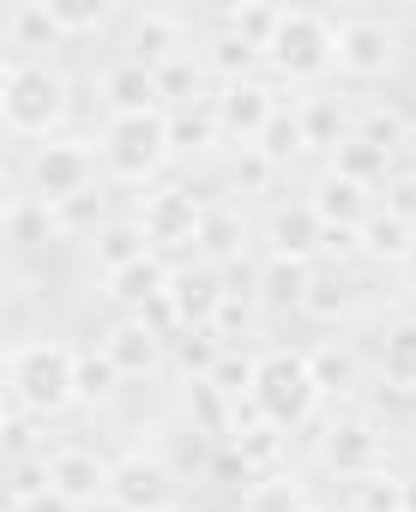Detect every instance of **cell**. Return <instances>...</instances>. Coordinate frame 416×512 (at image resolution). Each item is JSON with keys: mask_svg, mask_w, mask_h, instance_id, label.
Segmentation results:
<instances>
[{"mask_svg": "<svg viewBox=\"0 0 416 512\" xmlns=\"http://www.w3.org/2000/svg\"><path fill=\"white\" fill-rule=\"evenodd\" d=\"M103 356L121 368V380H157L169 368V338L145 320V314H115L103 326Z\"/></svg>", "mask_w": 416, "mask_h": 512, "instance_id": "obj_12", "label": "cell"}, {"mask_svg": "<svg viewBox=\"0 0 416 512\" xmlns=\"http://www.w3.org/2000/svg\"><path fill=\"white\" fill-rule=\"evenodd\" d=\"M199 61H205V73H212L218 85L254 79V73L266 67V55H260L254 43H242L236 31H224V25H218V37H205V43H199Z\"/></svg>", "mask_w": 416, "mask_h": 512, "instance_id": "obj_27", "label": "cell"}, {"mask_svg": "<svg viewBox=\"0 0 416 512\" xmlns=\"http://www.w3.org/2000/svg\"><path fill=\"white\" fill-rule=\"evenodd\" d=\"M7 49H13L7 61H55V55L67 49V37H61V25H55L49 7L25 0V7L7 13Z\"/></svg>", "mask_w": 416, "mask_h": 512, "instance_id": "obj_20", "label": "cell"}, {"mask_svg": "<svg viewBox=\"0 0 416 512\" xmlns=\"http://www.w3.org/2000/svg\"><path fill=\"white\" fill-rule=\"evenodd\" d=\"M326 169H338V175H350V181H356V187H368V193L392 181V157H386L380 145H368L362 133H350V139H344V145L332 151V163H326Z\"/></svg>", "mask_w": 416, "mask_h": 512, "instance_id": "obj_30", "label": "cell"}, {"mask_svg": "<svg viewBox=\"0 0 416 512\" xmlns=\"http://www.w3.org/2000/svg\"><path fill=\"white\" fill-rule=\"evenodd\" d=\"M338 67V19L332 13H308V7H284L272 43H266V79L278 85H314Z\"/></svg>", "mask_w": 416, "mask_h": 512, "instance_id": "obj_3", "label": "cell"}, {"mask_svg": "<svg viewBox=\"0 0 416 512\" xmlns=\"http://www.w3.org/2000/svg\"><path fill=\"white\" fill-rule=\"evenodd\" d=\"M109 494L133 512H169L181 506V482H175V464L157 452V446H127L115 458V476H109Z\"/></svg>", "mask_w": 416, "mask_h": 512, "instance_id": "obj_9", "label": "cell"}, {"mask_svg": "<svg viewBox=\"0 0 416 512\" xmlns=\"http://www.w3.org/2000/svg\"><path fill=\"white\" fill-rule=\"evenodd\" d=\"M97 151H103V175L109 181H121V187H157V175L175 157L169 115H103Z\"/></svg>", "mask_w": 416, "mask_h": 512, "instance_id": "obj_4", "label": "cell"}, {"mask_svg": "<svg viewBox=\"0 0 416 512\" xmlns=\"http://www.w3.org/2000/svg\"><path fill=\"white\" fill-rule=\"evenodd\" d=\"M374 362H380V380L392 392H416V314L386 320V332L374 344Z\"/></svg>", "mask_w": 416, "mask_h": 512, "instance_id": "obj_25", "label": "cell"}, {"mask_svg": "<svg viewBox=\"0 0 416 512\" xmlns=\"http://www.w3.org/2000/svg\"><path fill=\"white\" fill-rule=\"evenodd\" d=\"M224 350H230V344L205 326V332H181V338L169 344V362L181 368V386H187V380H212V368L224 362Z\"/></svg>", "mask_w": 416, "mask_h": 512, "instance_id": "obj_32", "label": "cell"}, {"mask_svg": "<svg viewBox=\"0 0 416 512\" xmlns=\"http://www.w3.org/2000/svg\"><path fill=\"white\" fill-rule=\"evenodd\" d=\"M308 205L320 211V223H326V229H362V223L374 217V193H368V187H356V181H350V175H338V169H320V175H314Z\"/></svg>", "mask_w": 416, "mask_h": 512, "instance_id": "obj_19", "label": "cell"}, {"mask_svg": "<svg viewBox=\"0 0 416 512\" xmlns=\"http://www.w3.org/2000/svg\"><path fill=\"white\" fill-rule=\"evenodd\" d=\"M398 55H404V37L392 19H380V13H344L338 19V73L344 79L374 85L398 67Z\"/></svg>", "mask_w": 416, "mask_h": 512, "instance_id": "obj_8", "label": "cell"}, {"mask_svg": "<svg viewBox=\"0 0 416 512\" xmlns=\"http://www.w3.org/2000/svg\"><path fill=\"white\" fill-rule=\"evenodd\" d=\"M103 223H109V199H103V187H91V193H79V199H67V205L55 211V229H61V235H79V241H91Z\"/></svg>", "mask_w": 416, "mask_h": 512, "instance_id": "obj_37", "label": "cell"}, {"mask_svg": "<svg viewBox=\"0 0 416 512\" xmlns=\"http://www.w3.org/2000/svg\"><path fill=\"white\" fill-rule=\"evenodd\" d=\"M254 151H266V157H272L278 169H284L290 157H302V151H308V139H302V115H296V103H284V109L272 115V127L260 133V145H254Z\"/></svg>", "mask_w": 416, "mask_h": 512, "instance_id": "obj_36", "label": "cell"}, {"mask_svg": "<svg viewBox=\"0 0 416 512\" xmlns=\"http://www.w3.org/2000/svg\"><path fill=\"white\" fill-rule=\"evenodd\" d=\"M308 512H332V506H308Z\"/></svg>", "mask_w": 416, "mask_h": 512, "instance_id": "obj_49", "label": "cell"}, {"mask_svg": "<svg viewBox=\"0 0 416 512\" xmlns=\"http://www.w3.org/2000/svg\"><path fill=\"white\" fill-rule=\"evenodd\" d=\"M97 175H103V151H97V139L55 133V139H43V145L25 151V193H31L37 205H49V211H61L67 199L91 193Z\"/></svg>", "mask_w": 416, "mask_h": 512, "instance_id": "obj_6", "label": "cell"}, {"mask_svg": "<svg viewBox=\"0 0 416 512\" xmlns=\"http://www.w3.org/2000/svg\"><path fill=\"white\" fill-rule=\"evenodd\" d=\"M296 115H302V139H308V151H326V157L356 133V121H344V109H338V97H332V91L296 97Z\"/></svg>", "mask_w": 416, "mask_h": 512, "instance_id": "obj_28", "label": "cell"}, {"mask_svg": "<svg viewBox=\"0 0 416 512\" xmlns=\"http://www.w3.org/2000/svg\"><path fill=\"white\" fill-rule=\"evenodd\" d=\"M7 404L31 410L37 422H55L79 404V344L67 338H19L7 350Z\"/></svg>", "mask_w": 416, "mask_h": 512, "instance_id": "obj_1", "label": "cell"}, {"mask_svg": "<svg viewBox=\"0 0 416 512\" xmlns=\"http://www.w3.org/2000/svg\"><path fill=\"white\" fill-rule=\"evenodd\" d=\"M308 368H314L320 392H356V380H362L356 350H344V344H314L308 350Z\"/></svg>", "mask_w": 416, "mask_h": 512, "instance_id": "obj_35", "label": "cell"}, {"mask_svg": "<svg viewBox=\"0 0 416 512\" xmlns=\"http://www.w3.org/2000/svg\"><path fill=\"white\" fill-rule=\"evenodd\" d=\"M356 133H362L368 145H380L386 157H398V151L410 145V121H404L392 103H368V109L356 115Z\"/></svg>", "mask_w": 416, "mask_h": 512, "instance_id": "obj_33", "label": "cell"}, {"mask_svg": "<svg viewBox=\"0 0 416 512\" xmlns=\"http://www.w3.org/2000/svg\"><path fill=\"white\" fill-rule=\"evenodd\" d=\"M344 308H350V284H344V272H314V290H308V302H302V314H314V320H344Z\"/></svg>", "mask_w": 416, "mask_h": 512, "instance_id": "obj_40", "label": "cell"}, {"mask_svg": "<svg viewBox=\"0 0 416 512\" xmlns=\"http://www.w3.org/2000/svg\"><path fill=\"white\" fill-rule=\"evenodd\" d=\"M404 440H410V452H416V416H410V422H404Z\"/></svg>", "mask_w": 416, "mask_h": 512, "instance_id": "obj_48", "label": "cell"}, {"mask_svg": "<svg viewBox=\"0 0 416 512\" xmlns=\"http://www.w3.org/2000/svg\"><path fill=\"white\" fill-rule=\"evenodd\" d=\"M320 380L308 368V350H290V344H266L254 350V410L272 422V428H302L314 410H320Z\"/></svg>", "mask_w": 416, "mask_h": 512, "instance_id": "obj_5", "label": "cell"}, {"mask_svg": "<svg viewBox=\"0 0 416 512\" xmlns=\"http://www.w3.org/2000/svg\"><path fill=\"white\" fill-rule=\"evenodd\" d=\"M404 512H416V476H404Z\"/></svg>", "mask_w": 416, "mask_h": 512, "instance_id": "obj_46", "label": "cell"}, {"mask_svg": "<svg viewBox=\"0 0 416 512\" xmlns=\"http://www.w3.org/2000/svg\"><path fill=\"white\" fill-rule=\"evenodd\" d=\"M308 506H314V494L296 470H272L242 488V512H308Z\"/></svg>", "mask_w": 416, "mask_h": 512, "instance_id": "obj_29", "label": "cell"}, {"mask_svg": "<svg viewBox=\"0 0 416 512\" xmlns=\"http://www.w3.org/2000/svg\"><path fill=\"white\" fill-rule=\"evenodd\" d=\"M350 500H356V512H404V476L380 464L374 476L350 482Z\"/></svg>", "mask_w": 416, "mask_h": 512, "instance_id": "obj_38", "label": "cell"}, {"mask_svg": "<svg viewBox=\"0 0 416 512\" xmlns=\"http://www.w3.org/2000/svg\"><path fill=\"white\" fill-rule=\"evenodd\" d=\"M308 290H314V266H296V260H260V272H254V302L272 308V314H290V308L302 314Z\"/></svg>", "mask_w": 416, "mask_h": 512, "instance_id": "obj_24", "label": "cell"}, {"mask_svg": "<svg viewBox=\"0 0 416 512\" xmlns=\"http://www.w3.org/2000/svg\"><path fill=\"white\" fill-rule=\"evenodd\" d=\"M121 386H127V380H121V368L103 356V344H79V404H85V410H109Z\"/></svg>", "mask_w": 416, "mask_h": 512, "instance_id": "obj_31", "label": "cell"}, {"mask_svg": "<svg viewBox=\"0 0 416 512\" xmlns=\"http://www.w3.org/2000/svg\"><path fill=\"white\" fill-rule=\"evenodd\" d=\"M109 476H115V458H103L91 446H49V482H55V494L73 512L103 506L109 500Z\"/></svg>", "mask_w": 416, "mask_h": 512, "instance_id": "obj_14", "label": "cell"}, {"mask_svg": "<svg viewBox=\"0 0 416 512\" xmlns=\"http://www.w3.org/2000/svg\"><path fill=\"white\" fill-rule=\"evenodd\" d=\"M230 181H236V193H266V187L278 181V163H272L266 151H242L236 169H230Z\"/></svg>", "mask_w": 416, "mask_h": 512, "instance_id": "obj_43", "label": "cell"}, {"mask_svg": "<svg viewBox=\"0 0 416 512\" xmlns=\"http://www.w3.org/2000/svg\"><path fill=\"white\" fill-rule=\"evenodd\" d=\"M73 115V79L55 61H7L0 73V121H7L13 139L43 145L67 127Z\"/></svg>", "mask_w": 416, "mask_h": 512, "instance_id": "obj_2", "label": "cell"}, {"mask_svg": "<svg viewBox=\"0 0 416 512\" xmlns=\"http://www.w3.org/2000/svg\"><path fill=\"white\" fill-rule=\"evenodd\" d=\"M224 296H230V278L212 266H175V278H169V308H175L181 332H205L218 320Z\"/></svg>", "mask_w": 416, "mask_h": 512, "instance_id": "obj_15", "label": "cell"}, {"mask_svg": "<svg viewBox=\"0 0 416 512\" xmlns=\"http://www.w3.org/2000/svg\"><path fill=\"white\" fill-rule=\"evenodd\" d=\"M260 241H266V260H296V266H314L326 253V223L308 199H278L260 223Z\"/></svg>", "mask_w": 416, "mask_h": 512, "instance_id": "obj_13", "label": "cell"}, {"mask_svg": "<svg viewBox=\"0 0 416 512\" xmlns=\"http://www.w3.org/2000/svg\"><path fill=\"white\" fill-rule=\"evenodd\" d=\"M49 13H55V25H61V37H67V43L97 37V31L109 25V13H103V7H79V0H49Z\"/></svg>", "mask_w": 416, "mask_h": 512, "instance_id": "obj_42", "label": "cell"}, {"mask_svg": "<svg viewBox=\"0 0 416 512\" xmlns=\"http://www.w3.org/2000/svg\"><path fill=\"white\" fill-rule=\"evenodd\" d=\"M278 19H284V7H230V13H224L218 25H224V31H236L242 43H254V49L266 55V43H272Z\"/></svg>", "mask_w": 416, "mask_h": 512, "instance_id": "obj_39", "label": "cell"}, {"mask_svg": "<svg viewBox=\"0 0 416 512\" xmlns=\"http://www.w3.org/2000/svg\"><path fill=\"white\" fill-rule=\"evenodd\" d=\"M386 211H392V217H404V223H416V169L386 181Z\"/></svg>", "mask_w": 416, "mask_h": 512, "instance_id": "obj_44", "label": "cell"}, {"mask_svg": "<svg viewBox=\"0 0 416 512\" xmlns=\"http://www.w3.org/2000/svg\"><path fill=\"white\" fill-rule=\"evenodd\" d=\"M169 278H175V266L163 260V253H151V260L127 266L121 278H109V284H103V296H109L121 314H145L151 302H163V296H169Z\"/></svg>", "mask_w": 416, "mask_h": 512, "instance_id": "obj_22", "label": "cell"}, {"mask_svg": "<svg viewBox=\"0 0 416 512\" xmlns=\"http://www.w3.org/2000/svg\"><path fill=\"white\" fill-rule=\"evenodd\" d=\"M320 464L338 470L344 482L374 476V470H380V434H374V422H362V416H338V422L326 428V440H320Z\"/></svg>", "mask_w": 416, "mask_h": 512, "instance_id": "obj_16", "label": "cell"}, {"mask_svg": "<svg viewBox=\"0 0 416 512\" xmlns=\"http://www.w3.org/2000/svg\"><path fill=\"white\" fill-rule=\"evenodd\" d=\"M248 217L236 211V205H212L205 211V229H199V266H212V272H224V266H236L242 253H248Z\"/></svg>", "mask_w": 416, "mask_h": 512, "instance_id": "obj_21", "label": "cell"}, {"mask_svg": "<svg viewBox=\"0 0 416 512\" xmlns=\"http://www.w3.org/2000/svg\"><path fill=\"white\" fill-rule=\"evenodd\" d=\"M97 91H103V115H163L157 73L139 67V61H109Z\"/></svg>", "mask_w": 416, "mask_h": 512, "instance_id": "obj_17", "label": "cell"}, {"mask_svg": "<svg viewBox=\"0 0 416 512\" xmlns=\"http://www.w3.org/2000/svg\"><path fill=\"white\" fill-rule=\"evenodd\" d=\"M205 211H212V205H205L193 187H181V181L145 187V193H139V205H133V217H139V229H145L151 253H181V247H199Z\"/></svg>", "mask_w": 416, "mask_h": 512, "instance_id": "obj_7", "label": "cell"}, {"mask_svg": "<svg viewBox=\"0 0 416 512\" xmlns=\"http://www.w3.org/2000/svg\"><path fill=\"white\" fill-rule=\"evenodd\" d=\"M218 121H224V145H242V151H254L260 145V133L272 127V115L284 109V97H278V79H266V73H254V79H236V85H218Z\"/></svg>", "mask_w": 416, "mask_h": 512, "instance_id": "obj_11", "label": "cell"}, {"mask_svg": "<svg viewBox=\"0 0 416 512\" xmlns=\"http://www.w3.org/2000/svg\"><path fill=\"white\" fill-rule=\"evenodd\" d=\"M91 512H133V506H121V500L109 494V500H103V506H91Z\"/></svg>", "mask_w": 416, "mask_h": 512, "instance_id": "obj_47", "label": "cell"}, {"mask_svg": "<svg viewBox=\"0 0 416 512\" xmlns=\"http://www.w3.org/2000/svg\"><path fill=\"white\" fill-rule=\"evenodd\" d=\"M398 272H404V284H410V290H416V247H410V260H404V266H398Z\"/></svg>", "mask_w": 416, "mask_h": 512, "instance_id": "obj_45", "label": "cell"}, {"mask_svg": "<svg viewBox=\"0 0 416 512\" xmlns=\"http://www.w3.org/2000/svg\"><path fill=\"white\" fill-rule=\"evenodd\" d=\"M169 512H187V506H169Z\"/></svg>", "mask_w": 416, "mask_h": 512, "instance_id": "obj_50", "label": "cell"}, {"mask_svg": "<svg viewBox=\"0 0 416 512\" xmlns=\"http://www.w3.org/2000/svg\"><path fill=\"white\" fill-rule=\"evenodd\" d=\"M7 235H13L19 247H43V241L61 235V229H55V211H49V205H37L31 193H13V205H7Z\"/></svg>", "mask_w": 416, "mask_h": 512, "instance_id": "obj_34", "label": "cell"}, {"mask_svg": "<svg viewBox=\"0 0 416 512\" xmlns=\"http://www.w3.org/2000/svg\"><path fill=\"white\" fill-rule=\"evenodd\" d=\"M169 115V145L175 157H205L224 145V121H218V103L199 97V103H181V109H163Z\"/></svg>", "mask_w": 416, "mask_h": 512, "instance_id": "obj_23", "label": "cell"}, {"mask_svg": "<svg viewBox=\"0 0 416 512\" xmlns=\"http://www.w3.org/2000/svg\"><path fill=\"white\" fill-rule=\"evenodd\" d=\"M85 260H91V272H97L103 284H109V278H121L127 266L151 260V241H145L139 217H109V223L85 241Z\"/></svg>", "mask_w": 416, "mask_h": 512, "instance_id": "obj_18", "label": "cell"}, {"mask_svg": "<svg viewBox=\"0 0 416 512\" xmlns=\"http://www.w3.org/2000/svg\"><path fill=\"white\" fill-rule=\"evenodd\" d=\"M212 386H218V392H224L230 404H242V398H254V356L230 344V350H224V362L212 368Z\"/></svg>", "mask_w": 416, "mask_h": 512, "instance_id": "obj_41", "label": "cell"}, {"mask_svg": "<svg viewBox=\"0 0 416 512\" xmlns=\"http://www.w3.org/2000/svg\"><path fill=\"white\" fill-rule=\"evenodd\" d=\"M356 241H362V260H374V266H404L410 247H416V223H404V217H392L386 205H374V217L356 229Z\"/></svg>", "mask_w": 416, "mask_h": 512, "instance_id": "obj_26", "label": "cell"}, {"mask_svg": "<svg viewBox=\"0 0 416 512\" xmlns=\"http://www.w3.org/2000/svg\"><path fill=\"white\" fill-rule=\"evenodd\" d=\"M199 37L187 25V13H163V7H145V13H127L121 25V61H139V67H169L181 55H193Z\"/></svg>", "mask_w": 416, "mask_h": 512, "instance_id": "obj_10", "label": "cell"}]
</instances>
